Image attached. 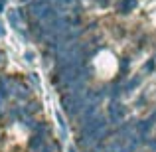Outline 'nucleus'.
<instances>
[{
    "instance_id": "obj_1",
    "label": "nucleus",
    "mask_w": 156,
    "mask_h": 152,
    "mask_svg": "<svg viewBox=\"0 0 156 152\" xmlns=\"http://www.w3.org/2000/svg\"><path fill=\"white\" fill-rule=\"evenodd\" d=\"M122 6H119V10L121 12H126V10H133V6H134V0H122Z\"/></svg>"
},
{
    "instance_id": "obj_2",
    "label": "nucleus",
    "mask_w": 156,
    "mask_h": 152,
    "mask_svg": "<svg viewBox=\"0 0 156 152\" xmlns=\"http://www.w3.org/2000/svg\"><path fill=\"white\" fill-rule=\"evenodd\" d=\"M0 36H4V28H2V24H0Z\"/></svg>"
}]
</instances>
